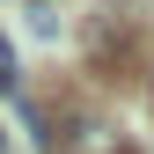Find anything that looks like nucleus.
Returning a JSON list of instances; mask_svg holds the SVG:
<instances>
[{"label":"nucleus","mask_w":154,"mask_h":154,"mask_svg":"<svg viewBox=\"0 0 154 154\" xmlns=\"http://www.w3.org/2000/svg\"><path fill=\"white\" fill-rule=\"evenodd\" d=\"M15 73H22V66H15V44H8V29H0V95L15 88Z\"/></svg>","instance_id":"nucleus-1"},{"label":"nucleus","mask_w":154,"mask_h":154,"mask_svg":"<svg viewBox=\"0 0 154 154\" xmlns=\"http://www.w3.org/2000/svg\"><path fill=\"white\" fill-rule=\"evenodd\" d=\"M0 147H8V132H0Z\"/></svg>","instance_id":"nucleus-3"},{"label":"nucleus","mask_w":154,"mask_h":154,"mask_svg":"<svg viewBox=\"0 0 154 154\" xmlns=\"http://www.w3.org/2000/svg\"><path fill=\"white\" fill-rule=\"evenodd\" d=\"M103 15H118V22H140V0H95Z\"/></svg>","instance_id":"nucleus-2"}]
</instances>
